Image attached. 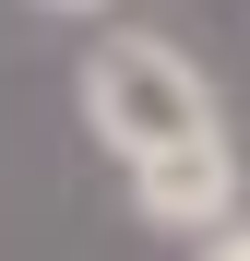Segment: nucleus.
<instances>
[{
	"label": "nucleus",
	"mask_w": 250,
	"mask_h": 261,
	"mask_svg": "<svg viewBox=\"0 0 250 261\" xmlns=\"http://www.w3.org/2000/svg\"><path fill=\"white\" fill-rule=\"evenodd\" d=\"M131 178V214L143 226H167V238H215V226H238V190H250V166H238V143L226 130H202V143H179V154H143V166H119Z\"/></svg>",
	"instance_id": "obj_2"
},
{
	"label": "nucleus",
	"mask_w": 250,
	"mask_h": 261,
	"mask_svg": "<svg viewBox=\"0 0 250 261\" xmlns=\"http://www.w3.org/2000/svg\"><path fill=\"white\" fill-rule=\"evenodd\" d=\"M191 261H250V226H215V238H202Z\"/></svg>",
	"instance_id": "obj_3"
},
{
	"label": "nucleus",
	"mask_w": 250,
	"mask_h": 261,
	"mask_svg": "<svg viewBox=\"0 0 250 261\" xmlns=\"http://www.w3.org/2000/svg\"><path fill=\"white\" fill-rule=\"evenodd\" d=\"M83 130L119 166H143V154H179L202 130H226V107H215V71L179 36H96L83 48Z\"/></svg>",
	"instance_id": "obj_1"
},
{
	"label": "nucleus",
	"mask_w": 250,
	"mask_h": 261,
	"mask_svg": "<svg viewBox=\"0 0 250 261\" xmlns=\"http://www.w3.org/2000/svg\"><path fill=\"white\" fill-rule=\"evenodd\" d=\"M36 12H60V24H83V12H107V0H36Z\"/></svg>",
	"instance_id": "obj_4"
}]
</instances>
